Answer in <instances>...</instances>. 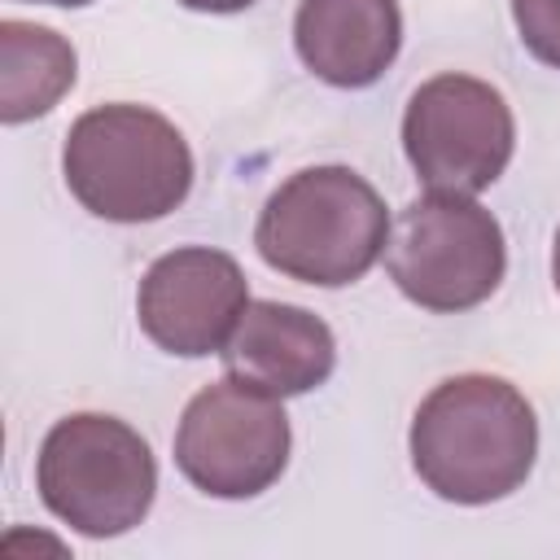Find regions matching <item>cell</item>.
<instances>
[{"label": "cell", "mask_w": 560, "mask_h": 560, "mask_svg": "<svg viewBox=\"0 0 560 560\" xmlns=\"http://www.w3.org/2000/svg\"><path fill=\"white\" fill-rule=\"evenodd\" d=\"M551 280H556V293H560V228H556V241H551Z\"/></svg>", "instance_id": "5bb4252c"}, {"label": "cell", "mask_w": 560, "mask_h": 560, "mask_svg": "<svg viewBox=\"0 0 560 560\" xmlns=\"http://www.w3.org/2000/svg\"><path fill=\"white\" fill-rule=\"evenodd\" d=\"M289 416L276 394L236 376L197 389L175 429L179 472L210 499H254L289 468Z\"/></svg>", "instance_id": "52a82bcc"}, {"label": "cell", "mask_w": 560, "mask_h": 560, "mask_svg": "<svg viewBox=\"0 0 560 560\" xmlns=\"http://www.w3.org/2000/svg\"><path fill=\"white\" fill-rule=\"evenodd\" d=\"M184 9H197V13H241L249 9L254 0H179Z\"/></svg>", "instance_id": "4fadbf2b"}, {"label": "cell", "mask_w": 560, "mask_h": 560, "mask_svg": "<svg viewBox=\"0 0 560 560\" xmlns=\"http://www.w3.org/2000/svg\"><path fill=\"white\" fill-rule=\"evenodd\" d=\"M66 188L109 223H153L192 188V149L149 105H96L79 114L61 149Z\"/></svg>", "instance_id": "3957f363"}, {"label": "cell", "mask_w": 560, "mask_h": 560, "mask_svg": "<svg viewBox=\"0 0 560 560\" xmlns=\"http://www.w3.org/2000/svg\"><path fill=\"white\" fill-rule=\"evenodd\" d=\"M254 245L271 271L298 284L341 289L381 262L389 210L359 171L306 166L267 197Z\"/></svg>", "instance_id": "7a4b0ae2"}, {"label": "cell", "mask_w": 560, "mask_h": 560, "mask_svg": "<svg viewBox=\"0 0 560 560\" xmlns=\"http://www.w3.org/2000/svg\"><path fill=\"white\" fill-rule=\"evenodd\" d=\"M35 4H61V9H79V4H92V0H35Z\"/></svg>", "instance_id": "9a60e30c"}, {"label": "cell", "mask_w": 560, "mask_h": 560, "mask_svg": "<svg viewBox=\"0 0 560 560\" xmlns=\"http://www.w3.org/2000/svg\"><path fill=\"white\" fill-rule=\"evenodd\" d=\"M35 486L61 525L88 538H118L149 516L158 464L127 420L74 411L48 429L35 459Z\"/></svg>", "instance_id": "277c9868"}, {"label": "cell", "mask_w": 560, "mask_h": 560, "mask_svg": "<svg viewBox=\"0 0 560 560\" xmlns=\"http://www.w3.org/2000/svg\"><path fill=\"white\" fill-rule=\"evenodd\" d=\"M512 22L525 52L560 70V0H512Z\"/></svg>", "instance_id": "7c38bea8"}, {"label": "cell", "mask_w": 560, "mask_h": 560, "mask_svg": "<svg viewBox=\"0 0 560 560\" xmlns=\"http://www.w3.org/2000/svg\"><path fill=\"white\" fill-rule=\"evenodd\" d=\"M219 354L228 376L276 398L311 394L337 368L332 328L289 302H249Z\"/></svg>", "instance_id": "9c48e42d"}, {"label": "cell", "mask_w": 560, "mask_h": 560, "mask_svg": "<svg viewBox=\"0 0 560 560\" xmlns=\"http://www.w3.org/2000/svg\"><path fill=\"white\" fill-rule=\"evenodd\" d=\"M74 66L79 57L70 39H61L48 26L4 18L0 22V118L13 127L48 114L74 88V74H79Z\"/></svg>", "instance_id": "8fae6325"}, {"label": "cell", "mask_w": 560, "mask_h": 560, "mask_svg": "<svg viewBox=\"0 0 560 560\" xmlns=\"http://www.w3.org/2000/svg\"><path fill=\"white\" fill-rule=\"evenodd\" d=\"M516 149V118L503 92L472 74L424 79L402 114V153L429 192L477 197L490 188Z\"/></svg>", "instance_id": "8992f818"}, {"label": "cell", "mask_w": 560, "mask_h": 560, "mask_svg": "<svg viewBox=\"0 0 560 560\" xmlns=\"http://www.w3.org/2000/svg\"><path fill=\"white\" fill-rule=\"evenodd\" d=\"M293 48L324 83L372 88L402 48V9L398 0H302Z\"/></svg>", "instance_id": "30bf717a"}, {"label": "cell", "mask_w": 560, "mask_h": 560, "mask_svg": "<svg viewBox=\"0 0 560 560\" xmlns=\"http://www.w3.org/2000/svg\"><path fill=\"white\" fill-rule=\"evenodd\" d=\"M249 306V280L241 262L210 245H179L140 280L136 315L144 337L179 359L219 354Z\"/></svg>", "instance_id": "ba28073f"}, {"label": "cell", "mask_w": 560, "mask_h": 560, "mask_svg": "<svg viewBox=\"0 0 560 560\" xmlns=\"http://www.w3.org/2000/svg\"><path fill=\"white\" fill-rule=\"evenodd\" d=\"M411 468L446 503L481 508L525 486L538 455V420L525 394L486 372L429 389L411 420Z\"/></svg>", "instance_id": "6da1fadb"}, {"label": "cell", "mask_w": 560, "mask_h": 560, "mask_svg": "<svg viewBox=\"0 0 560 560\" xmlns=\"http://www.w3.org/2000/svg\"><path fill=\"white\" fill-rule=\"evenodd\" d=\"M385 262L407 302L433 315H459L499 289L508 245L499 219L472 197L424 192L398 214Z\"/></svg>", "instance_id": "5b68a950"}]
</instances>
